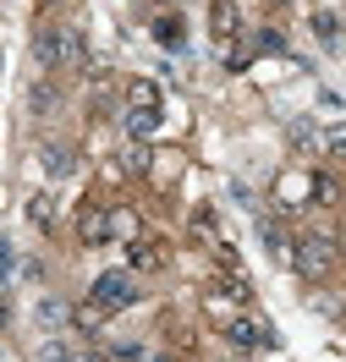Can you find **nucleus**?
Listing matches in <instances>:
<instances>
[{"mask_svg": "<svg viewBox=\"0 0 346 362\" xmlns=\"http://www.w3.org/2000/svg\"><path fill=\"white\" fill-rule=\"evenodd\" d=\"M28 220L39 230H50L55 226V198H50V192H33V198H28Z\"/></svg>", "mask_w": 346, "mask_h": 362, "instance_id": "11", "label": "nucleus"}, {"mask_svg": "<svg viewBox=\"0 0 346 362\" xmlns=\"http://www.w3.org/2000/svg\"><path fill=\"white\" fill-rule=\"evenodd\" d=\"M258 236H264V247L275 252L280 264H292V258H297V242H292V236H286V230H280L275 220H264V226H258Z\"/></svg>", "mask_w": 346, "mask_h": 362, "instance_id": "8", "label": "nucleus"}, {"mask_svg": "<svg viewBox=\"0 0 346 362\" xmlns=\"http://www.w3.org/2000/svg\"><path fill=\"white\" fill-rule=\"evenodd\" d=\"M160 264H165L160 247H149V242H138V247H132V269H160Z\"/></svg>", "mask_w": 346, "mask_h": 362, "instance_id": "15", "label": "nucleus"}, {"mask_svg": "<svg viewBox=\"0 0 346 362\" xmlns=\"http://www.w3.org/2000/svg\"><path fill=\"white\" fill-rule=\"evenodd\" d=\"M335 264H341V247H335L324 230H308V236L297 242V258H292V269H297L302 280H330Z\"/></svg>", "mask_w": 346, "mask_h": 362, "instance_id": "1", "label": "nucleus"}, {"mask_svg": "<svg viewBox=\"0 0 346 362\" xmlns=\"http://www.w3.org/2000/svg\"><path fill=\"white\" fill-rule=\"evenodd\" d=\"M67 302H55V296H45V302H39V324H45V329H61V324H67Z\"/></svg>", "mask_w": 346, "mask_h": 362, "instance_id": "14", "label": "nucleus"}, {"mask_svg": "<svg viewBox=\"0 0 346 362\" xmlns=\"http://www.w3.org/2000/svg\"><path fill=\"white\" fill-rule=\"evenodd\" d=\"M313 33H319L324 45H341V23H335L330 11H319V17H313Z\"/></svg>", "mask_w": 346, "mask_h": 362, "instance_id": "16", "label": "nucleus"}, {"mask_svg": "<svg viewBox=\"0 0 346 362\" xmlns=\"http://www.w3.org/2000/svg\"><path fill=\"white\" fill-rule=\"evenodd\" d=\"M93 302H99L105 313H121V308H132V302H138L132 269H105L99 280H93Z\"/></svg>", "mask_w": 346, "mask_h": 362, "instance_id": "3", "label": "nucleus"}, {"mask_svg": "<svg viewBox=\"0 0 346 362\" xmlns=\"http://www.w3.org/2000/svg\"><path fill=\"white\" fill-rule=\"evenodd\" d=\"M313 204H335V181L330 176H313Z\"/></svg>", "mask_w": 346, "mask_h": 362, "instance_id": "20", "label": "nucleus"}, {"mask_svg": "<svg viewBox=\"0 0 346 362\" xmlns=\"http://www.w3.org/2000/svg\"><path fill=\"white\" fill-rule=\"evenodd\" d=\"M11 274H17V252H11V242L0 236V286H11Z\"/></svg>", "mask_w": 346, "mask_h": 362, "instance_id": "18", "label": "nucleus"}, {"mask_svg": "<svg viewBox=\"0 0 346 362\" xmlns=\"http://www.w3.org/2000/svg\"><path fill=\"white\" fill-rule=\"evenodd\" d=\"M77 49H83V39H77V28H45L39 33V49H33V61L45 71L67 66V61H77Z\"/></svg>", "mask_w": 346, "mask_h": 362, "instance_id": "2", "label": "nucleus"}, {"mask_svg": "<svg viewBox=\"0 0 346 362\" xmlns=\"http://www.w3.org/2000/svg\"><path fill=\"white\" fill-rule=\"evenodd\" d=\"M258 49H264V55H280V49H286V39H280L275 28H264V33H258Z\"/></svg>", "mask_w": 346, "mask_h": 362, "instance_id": "21", "label": "nucleus"}, {"mask_svg": "<svg viewBox=\"0 0 346 362\" xmlns=\"http://www.w3.org/2000/svg\"><path fill=\"white\" fill-rule=\"evenodd\" d=\"M160 132V110H127V143H149Z\"/></svg>", "mask_w": 346, "mask_h": 362, "instance_id": "9", "label": "nucleus"}, {"mask_svg": "<svg viewBox=\"0 0 346 362\" xmlns=\"http://www.w3.org/2000/svg\"><path fill=\"white\" fill-rule=\"evenodd\" d=\"M105 362H154V351H143V346H115Z\"/></svg>", "mask_w": 346, "mask_h": 362, "instance_id": "19", "label": "nucleus"}, {"mask_svg": "<svg viewBox=\"0 0 346 362\" xmlns=\"http://www.w3.org/2000/svg\"><path fill=\"white\" fill-rule=\"evenodd\" d=\"M324 148H330V154H341V159H346V127H335V132L324 137Z\"/></svg>", "mask_w": 346, "mask_h": 362, "instance_id": "23", "label": "nucleus"}, {"mask_svg": "<svg viewBox=\"0 0 346 362\" xmlns=\"http://www.w3.org/2000/svg\"><path fill=\"white\" fill-rule=\"evenodd\" d=\"M154 33H160V45L182 49V28H176V17H160V23H154Z\"/></svg>", "mask_w": 346, "mask_h": 362, "instance_id": "17", "label": "nucleus"}, {"mask_svg": "<svg viewBox=\"0 0 346 362\" xmlns=\"http://www.w3.org/2000/svg\"><path fill=\"white\" fill-rule=\"evenodd\" d=\"M220 329H226V340H231V346H242V351H258V346L275 340L270 329H258V324H253V313H231Z\"/></svg>", "mask_w": 346, "mask_h": 362, "instance_id": "4", "label": "nucleus"}, {"mask_svg": "<svg viewBox=\"0 0 346 362\" xmlns=\"http://www.w3.org/2000/svg\"><path fill=\"white\" fill-rule=\"evenodd\" d=\"M110 230H115V236H127V242H138L143 220H138V214H132V209H115V214H110Z\"/></svg>", "mask_w": 346, "mask_h": 362, "instance_id": "13", "label": "nucleus"}, {"mask_svg": "<svg viewBox=\"0 0 346 362\" xmlns=\"http://www.w3.org/2000/svg\"><path fill=\"white\" fill-rule=\"evenodd\" d=\"M127 99H132V110H160V88H154L149 77H138V83L127 88Z\"/></svg>", "mask_w": 346, "mask_h": 362, "instance_id": "12", "label": "nucleus"}, {"mask_svg": "<svg viewBox=\"0 0 346 362\" xmlns=\"http://www.w3.org/2000/svg\"><path fill=\"white\" fill-rule=\"evenodd\" d=\"M154 362H171V357H154Z\"/></svg>", "mask_w": 346, "mask_h": 362, "instance_id": "25", "label": "nucleus"}, {"mask_svg": "<svg viewBox=\"0 0 346 362\" xmlns=\"http://www.w3.org/2000/svg\"><path fill=\"white\" fill-rule=\"evenodd\" d=\"M236 28H242L236 0H214V6H209V33H214L220 45H231V39H236Z\"/></svg>", "mask_w": 346, "mask_h": 362, "instance_id": "6", "label": "nucleus"}, {"mask_svg": "<svg viewBox=\"0 0 346 362\" xmlns=\"http://www.w3.org/2000/svg\"><path fill=\"white\" fill-rule=\"evenodd\" d=\"M115 230H110V214H105V209H83V214H77V242H83V247H99V242H110Z\"/></svg>", "mask_w": 346, "mask_h": 362, "instance_id": "5", "label": "nucleus"}, {"mask_svg": "<svg viewBox=\"0 0 346 362\" xmlns=\"http://www.w3.org/2000/svg\"><path fill=\"white\" fill-rule=\"evenodd\" d=\"M149 165H154L149 143H127V148H121V170H127V176H149Z\"/></svg>", "mask_w": 346, "mask_h": 362, "instance_id": "10", "label": "nucleus"}, {"mask_svg": "<svg viewBox=\"0 0 346 362\" xmlns=\"http://www.w3.org/2000/svg\"><path fill=\"white\" fill-rule=\"evenodd\" d=\"M39 159H45L50 176H71V165H77L71 143H61V137H45V143H39Z\"/></svg>", "mask_w": 346, "mask_h": 362, "instance_id": "7", "label": "nucleus"}, {"mask_svg": "<svg viewBox=\"0 0 346 362\" xmlns=\"http://www.w3.org/2000/svg\"><path fill=\"white\" fill-rule=\"evenodd\" d=\"M33 110H39V115L55 110V88H50V83H39V88H33Z\"/></svg>", "mask_w": 346, "mask_h": 362, "instance_id": "22", "label": "nucleus"}, {"mask_svg": "<svg viewBox=\"0 0 346 362\" xmlns=\"http://www.w3.org/2000/svg\"><path fill=\"white\" fill-rule=\"evenodd\" d=\"M6 324H11V313H6V302H0V335H6Z\"/></svg>", "mask_w": 346, "mask_h": 362, "instance_id": "24", "label": "nucleus"}]
</instances>
